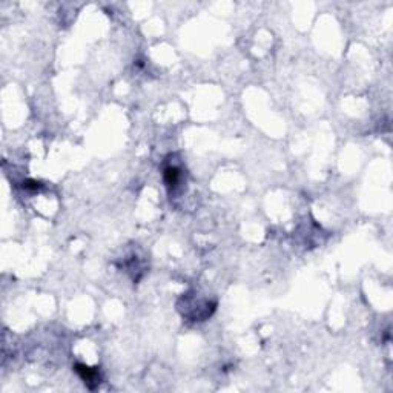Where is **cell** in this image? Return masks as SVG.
<instances>
[{"label": "cell", "instance_id": "7a4b0ae2", "mask_svg": "<svg viewBox=\"0 0 393 393\" xmlns=\"http://www.w3.org/2000/svg\"><path fill=\"white\" fill-rule=\"evenodd\" d=\"M180 180V170L177 167H166L164 170V181L167 186H175Z\"/></svg>", "mask_w": 393, "mask_h": 393}, {"label": "cell", "instance_id": "6da1fadb", "mask_svg": "<svg viewBox=\"0 0 393 393\" xmlns=\"http://www.w3.org/2000/svg\"><path fill=\"white\" fill-rule=\"evenodd\" d=\"M76 372L80 375V378L84 381V384H86L89 389H94L97 384H100V375L95 369H91L84 364H77Z\"/></svg>", "mask_w": 393, "mask_h": 393}]
</instances>
